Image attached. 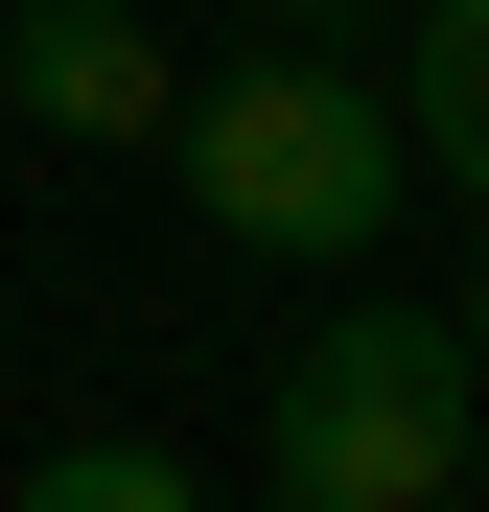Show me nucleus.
Segmentation results:
<instances>
[{"label":"nucleus","instance_id":"f257e3e1","mask_svg":"<svg viewBox=\"0 0 489 512\" xmlns=\"http://www.w3.org/2000/svg\"><path fill=\"white\" fill-rule=\"evenodd\" d=\"M163 163H187V210L233 256H373L396 210H420L396 94L326 70V47H257V70H210V94H163Z\"/></svg>","mask_w":489,"mask_h":512},{"label":"nucleus","instance_id":"0eeeda50","mask_svg":"<svg viewBox=\"0 0 489 512\" xmlns=\"http://www.w3.org/2000/svg\"><path fill=\"white\" fill-rule=\"evenodd\" d=\"M257 24H350V0H257Z\"/></svg>","mask_w":489,"mask_h":512},{"label":"nucleus","instance_id":"f03ea898","mask_svg":"<svg viewBox=\"0 0 489 512\" xmlns=\"http://www.w3.org/2000/svg\"><path fill=\"white\" fill-rule=\"evenodd\" d=\"M466 326H420V303H326L303 350H280V396H257V489H303V512H443L466 489Z\"/></svg>","mask_w":489,"mask_h":512},{"label":"nucleus","instance_id":"20e7f679","mask_svg":"<svg viewBox=\"0 0 489 512\" xmlns=\"http://www.w3.org/2000/svg\"><path fill=\"white\" fill-rule=\"evenodd\" d=\"M396 140H420V187L489 210V0H420V94H396Z\"/></svg>","mask_w":489,"mask_h":512},{"label":"nucleus","instance_id":"7ed1b4c3","mask_svg":"<svg viewBox=\"0 0 489 512\" xmlns=\"http://www.w3.org/2000/svg\"><path fill=\"white\" fill-rule=\"evenodd\" d=\"M0 94H24L47 140H163V94H187V70H163L140 0H0Z\"/></svg>","mask_w":489,"mask_h":512},{"label":"nucleus","instance_id":"39448f33","mask_svg":"<svg viewBox=\"0 0 489 512\" xmlns=\"http://www.w3.org/2000/svg\"><path fill=\"white\" fill-rule=\"evenodd\" d=\"M187 489H210L187 443H47L24 466V512H187Z\"/></svg>","mask_w":489,"mask_h":512},{"label":"nucleus","instance_id":"423d86ee","mask_svg":"<svg viewBox=\"0 0 489 512\" xmlns=\"http://www.w3.org/2000/svg\"><path fill=\"white\" fill-rule=\"evenodd\" d=\"M443 326H466V373H489V280H466V303H443Z\"/></svg>","mask_w":489,"mask_h":512}]
</instances>
